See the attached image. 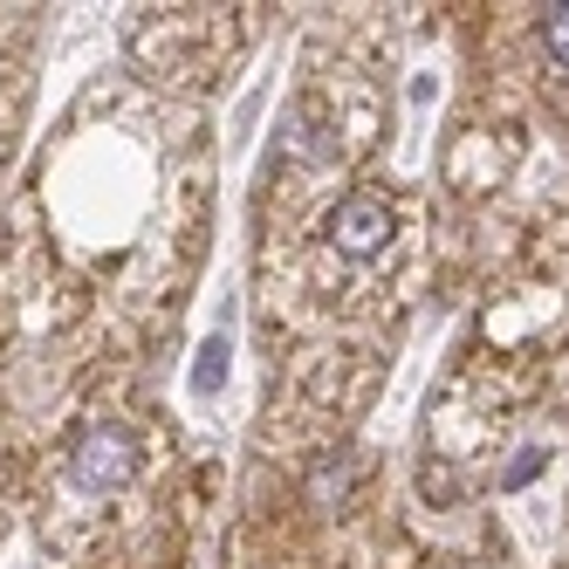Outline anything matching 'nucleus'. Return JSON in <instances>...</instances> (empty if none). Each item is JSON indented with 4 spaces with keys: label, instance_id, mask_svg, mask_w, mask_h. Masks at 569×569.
Returning <instances> with one entry per match:
<instances>
[{
    "label": "nucleus",
    "instance_id": "obj_1",
    "mask_svg": "<svg viewBox=\"0 0 569 569\" xmlns=\"http://www.w3.org/2000/svg\"><path fill=\"white\" fill-rule=\"evenodd\" d=\"M131 473H138V439L124 426H90L69 446V480L90 487V495H110V487H124Z\"/></svg>",
    "mask_w": 569,
    "mask_h": 569
},
{
    "label": "nucleus",
    "instance_id": "obj_2",
    "mask_svg": "<svg viewBox=\"0 0 569 569\" xmlns=\"http://www.w3.org/2000/svg\"><path fill=\"white\" fill-rule=\"evenodd\" d=\"M385 240H391V207H385L378 192L337 199V213H330V248H337L343 261H371Z\"/></svg>",
    "mask_w": 569,
    "mask_h": 569
},
{
    "label": "nucleus",
    "instance_id": "obj_3",
    "mask_svg": "<svg viewBox=\"0 0 569 569\" xmlns=\"http://www.w3.org/2000/svg\"><path fill=\"white\" fill-rule=\"evenodd\" d=\"M542 49H549V62L569 69V8H549V21H542Z\"/></svg>",
    "mask_w": 569,
    "mask_h": 569
},
{
    "label": "nucleus",
    "instance_id": "obj_4",
    "mask_svg": "<svg viewBox=\"0 0 569 569\" xmlns=\"http://www.w3.org/2000/svg\"><path fill=\"white\" fill-rule=\"evenodd\" d=\"M220 371H227V350H220V343H213V350H207V363H199V385H213V378H220Z\"/></svg>",
    "mask_w": 569,
    "mask_h": 569
}]
</instances>
